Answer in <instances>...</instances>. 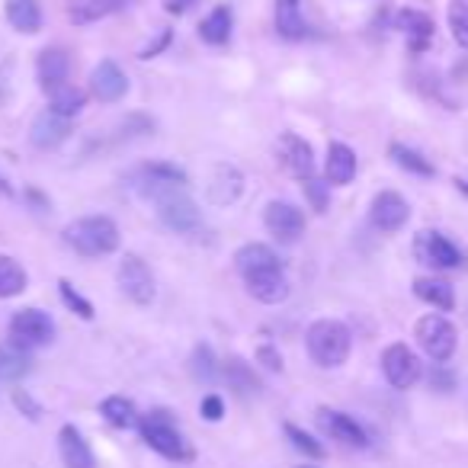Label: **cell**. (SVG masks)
<instances>
[{
	"label": "cell",
	"instance_id": "obj_1",
	"mask_svg": "<svg viewBox=\"0 0 468 468\" xmlns=\"http://www.w3.org/2000/svg\"><path fill=\"white\" fill-rule=\"evenodd\" d=\"M65 241L80 257H106L119 248V228L106 215H87L65 228Z\"/></svg>",
	"mask_w": 468,
	"mask_h": 468
},
{
	"label": "cell",
	"instance_id": "obj_2",
	"mask_svg": "<svg viewBox=\"0 0 468 468\" xmlns=\"http://www.w3.org/2000/svg\"><path fill=\"white\" fill-rule=\"evenodd\" d=\"M305 346L312 353V359L324 369H334V366H344L346 356H350V346H353V337L340 321H314L305 334Z\"/></svg>",
	"mask_w": 468,
	"mask_h": 468
},
{
	"label": "cell",
	"instance_id": "obj_3",
	"mask_svg": "<svg viewBox=\"0 0 468 468\" xmlns=\"http://www.w3.org/2000/svg\"><path fill=\"white\" fill-rule=\"evenodd\" d=\"M142 440L148 442L154 452H161L170 462H189L193 459V449L183 440L180 427L174 423V417L167 410H154L142 420Z\"/></svg>",
	"mask_w": 468,
	"mask_h": 468
},
{
	"label": "cell",
	"instance_id": "obj_4",
	"mask_svg": "<svg viewBox=\"0 0 468 468\" xmlns=\"http://www.w3.org/2000/svg\"><path fill=\"white\" fill-rule=\"evenodd\" d=\"M414 334H417L420 350L427 353L430 359H436V363H446L455 353V346H459V331H455L452 321L442 318V314H427V318H420Z\"/></svg>",
	"mask_w": 468,
	"mask_h": 468
},
{
	"label": "cell",
	"instance_id": "obj_5",
	"mask_svg": "<svg viewBox=\"0 0 468 468\" xmlns=\"http://www.w3.org/2000/svg\"><path fill=\"white\" fill-rule=\"evenodd\" d=\"M10 337H14V344L23 346V350H33V346L52 344L55 324L39 308H23V312H16L14 318H10Z\"/></svg>",
	"mask_w": 468,
	"mask_h": 468
},
{
	"label": "cell",
	"instance_id": "obj_6",
	"mask_svg": "<svg viewBox=\"0 0 468 468\" xmlns=\"http://www.w3.org/2000/svg\"><path fill=\"white\" fill-rule=\"evenodd\" d=\"M157 215L161 221L176 234H186V231H196L199 228V208L196 202L186 196V189H170V193L157 196Z\"/></svg>",
	"mask_w": 468,
	"mask_h": 468
},
{
	"label": "cell",
	"instance_id": "obj_7",
	"mask_svg": "<svg viewBox=\"0 0 468 468\" xmlns=\"http://www.w3.org/2000/svg\"><path fill=\"white\" fill-rule=\"evenodd\" d=\"M119 289L135 305H151L154 302V276H151L148 263L138 254H125V261L119 263Z\"/></svg>",
	"mask_w": 468,
	"mask_h": 468
},
{
	"label": "cell",
	"instance_id": "obj_8",
	"mask_svg": "<svg viewBox=\"0 0 468 468\" xmlns=\"http://www.w3.org/2000/svg\"><path fill=\"white\" fill-rule=\"evenodd\" d=\"M414 257L430 270H455L462 263V254L449 238L440 231H420L414 238Z\"/></svg>",
	"mask_w": 468,
	"mask_h": 468
},
{
	"label": "cell",
	"instance_id": "obj_9",
	"mask_svg": "<svg viewBox=\"0 0 468 468\" xmlns=\"http://www.w3.org/2000/svg\"><path fill=\"white\" fill-rule=\"evenodd\" d=\"M263 225L273 234L280 244H295L305 234V215H302L299 206L292 202H270L267 212H263Z\"/></svg>",
	"mask_w": 468,
	"mask_h": 468
},
{
	"label": "cell",
	"instance_id": "obj_10",
	"mask_svg": "<svg viewBox=\"0 0 468 468\" xmlns=\"http://www.w3.org/2000/svg\"><path fill=\"white\" fill-rule=\"evenodd\" d=\"M382 372L395 388H414L417 378H420V359L410 346L391 344L382 353Z\"/></svg>",
	"mask_w": 468,
	"mask_h": 468
},
{
	"label": "cell",
	"instance_id": "obj_11",
	"mask_svg": "<svg viewBox=\"0 0 468 468\" xmlns=\"http://www.w3.org/2000/svg\"><path fill=\"white\" fill-rule=\"evenodd\" d=\"M408 218H410L408 199H404L401 193H395V189H385V193H378L376 199H372L369 221H372V228H378L382 234H391V231H398V228H404Z\"/></svg>",
	"mask_w": 468,
	"mask_h": 468
},
{
	"label": "cell",
	"instance_id": "obj_12",
	"mask_svg": "<svg viewBox=\"0 0 468 468\" xmlns=\"http://www.w3.org/2000/svg\"><path fill=\"white\" fill-rule=\"evenodd\" d=\"M318 427L324 430L331 440L344 442V446H350V449H366V446H369V436H366V430L359 427V423L353 420L350 414H340V410L321 408L318 410Z\"/></svg>",
	"mask_w": 468,
	"mask_h": 468
},
{
	"label": "cell",
	"instance_id": "obj_13",
	"mask_svg": "<svg viewBox=\"0 0 468 468\" xmlns=\"http://www.w3.org/2000/svg\"><path fill=\"white\" fill-rule=\"evenodd\" d=\"M276 154H280V164L292 176H299V180L314 176V151H312V144H308L305 138L286 132V135L280 138V144H276Z\"/></svg>",
	"mask_w": 468,
	"mask_h": 468
},
{
	"label": "cell",
	"instance_id": "obj_14",
	"mask_svg": "<svg viewBox=\"0 0 468 468\" xmlns=\"http://www.w3.org/2000/svg\"><path fill=\"white\" fill-rule=\"evenodd\" d=\"M138 186L144 196L157 199V196L170 193V189H186V174L174 164H144L138 170Z\"/></svg>",
	"mask_w": 468,
	"mask_h": 468
},
{
	"label": "cell",
	"instance_id": "obj_15",
	"mask_svg": "<svg viewBox=\"0 0 468 468\" xmlns=\"http://www.w3.org/2000/svg\"><path fill=\"white\" fill-rule=\"evenodd\" d=\"M90 93L100 103H119L129 93V78H125L116 61H100L90 74Z\"/></svg>",
	"mask_w": 468,
	"mask_h": 468
},
{
	"label": "cell",
	"instance_id": "obj_16",
	"mask_svg": "<svg viewBox=\"0 0 468 468\" xmlns=\"http://www.w3.org/2000/svg\"><path fill=\"white\" fill-rule=\"evenodd\" d=\"M68 135H71V119L58 116L55 110H42L39 116L33 119V132H29L33 144H36V148H42V151L58 148Z\"/></svg>",
	"mask_w": 468,
	"mask_h": 468
},
{
	"label": "cell",
	"instance_id": "obj_17",
	"mask_svg": "<svg viewBox=\"0 0 468 468\" xmlns=\"http://www.w3.org/2000/svg\"><path fill=\"white\" fill-rule=\"evenodd\" d=\"M244 282H248V292L254 295L257 302H263V305H280V302L289 299V280L280 267L244 276Z\"/></svg>",
	"mask_w": 468,
	"mask_h": 468
},
{
	"label": "cell",
	"instance_id": "obj_18",
	"mask_svg": "<svg viewBox=\"0 0 468 468\" xmlns=\"http://www.w3.org/2000/svg\"><path fill=\"white\" fill-rule=\"evenodd\" d=\"M36 74H39V84L46 93H52L55 87L68 84V74H71V58H68L65 48H46L39 55V65H36Z\"/></svg>",
	"mask_w": 468,
	"mask_h": 468
},
{
	"label": "cell",
	"instance_id": "obj_19",
	"mask_svg": "<svg viewBox=\"0 0 468 468\" xmlns=\"http://www.w3.org/2000/svg\"><path fill=\"white\" fill-rule=\"evenodd\" d=\"M324 176L331 186H346V183L356 176V154H353L350 144L334 142L327 148V161H324Z\"/></svg>",
	"mask_w": 468,
	"mask_h": 468
},
{
	"label": "cell",
	"instance_id": "obj_20",
	"mask_svg": "<svg viewBox=\"0 0 468 468\" xmlns=\"http://www.w3.org/2000/svg\"><path fill=\"white\" fill-rule=\"evenodd\" d=\"M129 4H135V0H74L68 16H71L74 27H90V23H100L106 16L125 10Z\"/></svg>",
	"mask_w": 468,
	"mask_h": 468
},
{
	"label": "cell",
	"instance_id": "obj_21",
	"mask_svg": "<svg viewBox=\"0 0 468 468\" xmlns=\"http://www.w3.org/2000/svg\"><path fill=\"white\" fill-rule=\"evenodd\" d=\"M241 174H238V167H231V164H218V167L212 170V176H208V199L215 202V206H228V202H234L238 196H241Z\"/></svg>",
	"mask_w": 468,
	"mask_h": 468
},
{
	"label": "cell",
	"instance_id": "obj_22",
	"mask_svg": "<svg viewBox=\"0 0 468 468\" xmlns=\"http://www.w3.org/2000/svg\"><path fill=\"white\" fill-rule=\"evenodd\" d=\"M58 452H61V462L65 468H93V452L87 446V440L80 436L78 427H61L58 433Z\"/></svg>",
	"mask_w": 468,
	"mask_h": 468
},
{
	"label": "cell",
	"instance_id": "obj_23",
	"mask_svg": "<svg viewBox=\"0 0 468 468\" xmlns=\"http://www.w3.org/2000/svg\"><path fill=\"white\" fill-rule=\"evenodd\" d=\"M234 267L241 270V276H254V273H263V270H276L280 267V257H276V250L267 248V244H244V248L234 254Z\"/></svg>",
	"mask_w": 468,
	"mask_h": 468
},
{
	"label": "cell",
	"instance_id": "obj_24",
	"mask_svg": "<svg viewBox=\"0 0 468 468\" xmlns=\"http://www.w3.org/2000/svg\"><path fill=\"white\" fill-rule=\"evenodd\" d=\"M395 29H401L410 39V48L420 52L430 42V36H433V20L427 14H420V10H401V14H395Z\"/></svg>",
	"mask_w": 468,
	"mask_h": 468
},
{
	"label": "cell",
	"instance_id": "obj_25",
	"mask_svg": "<svg viewBox=\"0 0 468 468\" xmlns=\"http://www.w3.org/2000/svg\"><path fill=\"white\" fill-rule=\"evenodd\" d=\"M414 295L420 302H427V305L440 308V312H452V305H455L452 286H449L446 280H436V276H420V280L414 282Z\"/></svg>",
	"mask_w": 468,
	"mask_h": 468
},
{
	"label": "cell",
	"instance_id": "obj_26",
	"mask_svg": "<svg viewBox=\"0 0 468 468\" xmlns=\"http://www.w3.org/2000/svg\"><path fill=\"white\" fill-rule=\"evenodd\" d=\"M7 23L16 33H39L42 29V10L36 0H7Z\"/></svg>",
	"mask_w": 468,
	"mask_h": 468
},
{
	"label": "cell",
	"instance_id": "obj_27",
	"mask_svg": "<svg viewBox=\"0 0 468 468\" xmlns=\"http://www.w3.org/2000/svg\"><path fill=\"white\" fill-rule=\"evenodd\" d=\"M225 378L241 398H250V395H257V391H261V378L254 376V369H250L241 356L228 359V363H225Z\"/></svg>",
	"mask_w": 468,
	"mask_h": 468
},
{
	"label": "cell",
	"instance_id": "obj_28",
	"mask_svg": "<svg viewBox=\"0 0 468 468\" xmlns=\"http://www.w3.org/2000/svg\"><path fill=\"white\" fill-rule=\"evenodd\" d=\"M199 36L206 46H225L231 39V10L215 7L206 20L199 23Z\"/></svg>",
	"mask_w": 468,
	"mask_h": 468
},
{
	"label": "cell",
	"instance_id": "obj_29",
	"mask_svg": "<svg viewBox=\"0 0 468 468\" xmlns=\"http://www.w3.org/2000/svg\"><path fill=\"white\" fill-rule=\"evenodd\" d=\"M100 414H103L106 420H110L112 427H119V430H132V427H138V420H142V417H138V408L122 395L106 398V401L100 404Z\"/></svg>",
	"mask_w": 468,
	"mask_h": 468
},
{
	"label": "cell",
	"instance_id": "obj_30",
	"mask_svg": "<svg viewBox=\"0 0 468 468\" xmlns=\"http://www.w3.org/2000/svg\"><path fill=\"white\" fill-rule=\"evenodd\" d=\"M276 33L282 39H302L308 33L305 20L299 14V0H280L276 4Z\"/></svg>",
	"mask_w": 468,
	"mask_h": 468
},
{
	"label": "cell",
	"instance_id": "obj_31",
	"mask_svg": "<svg viewBox=\"0 0 468 468\" xmlns=\"http://www.w3.org/2000/svg\"><path fill=\"white\" fill-rule=\"evenodd\" d=\"M29 369H33V359L27 356V350H23V346L0 344V378L16 382V378H23Z\"/></svg>",
	"mask_w": 468,
	"mask_h": 468
},
{
	"label": "cell",
	"instance_id": "obj_32",
	"mask_svg": "<svg viewBox=\"0 0 468 468\" xmlns=\"http://www.w3.org/2000/svg\"><path fill=\"white\" fill-rule=\"evenodd\" d=\"M48 100H52V106H48V110H55L58 116L71 119V116H78V112L84 110L87 93L80 90V87H74V84H61V87H55V90L48 93Z\"/></svg>",
	"mask_w": 468,
	"mask_h": 468
},
{
	"label": "cell",
	"instance_id": "obj_33",
	"mask_svg": "<svg viewBox=\"0 0 468 468\" xmlns=\"http://www.w3.org/2000/svg\"><path fill=\"white\" fill-rule=\"evenodd\" d=\"M27 289V270L14 257L0 254V299H14Z\"/></svg>",
	"mask_w": 468,
	"mask_h": 468
},
{
	"label": "cell",
	"instance_id": "obj_34",
	"mask_svg": "<svg viewBox=\"0 0 468 468\" xmlns=\"http://www.w3.org/2000/svg\"><path fill=\"white\" fill-rule=\"evenodd\" d=\"M391 161L398 164V167H404L408 174H417V176H433V164L427 161L423 154H417L414 148H408V144H391Z\"/></svg>",
	"mask_w": 468,
	"mask_h": 468
},
{
	"label": "cell",
	"instance_id": "obj_35",
	"mask_svg": "<svg viewBox=\"0 0 468 468\" xmlns=\"http://www.w3.org/2000/svg\"><path fill=\"white\" fill-rule=\"evenodd\" d=\"M189 372H193V378L196 382H202V385H212L215 382V356H212V350H208L206 344L202 346H196L193 350V363H189Z\"/></svg>",
	"mask_w": 468,
	"mask_h": 468
},
{
	"label": "cell",
	"instance_id": "obj_36",
	"mask_svg": "<svg viewBox=\"0 0 468 468\" xmlns=\"http://www.w3.org/2000/svg\"><path fill=\"white\" fill-rule=\"evenodd\" d=\"M286 436L299 452H305L308 459H324V446H321L314 436H308L305 430H299L295 423H286Z\"/></svg>",
	"mask_w": 468,
	"mask_h": 468
},
{
	"label": "cell",
	"instance_id": "obj_37",
	"mask_svg": "<svg viewBox=\"0 0 468 468\" xmlns=\"http://www.w3.org/2000/svg\"><path fill=\"white\" fill-rule=\"evenodd\" d=\"M449 29H452L455 42L468 48V4H452L449 7Z\"/></svg>",
	"mask_w": 468,
	"mask_h": 468
},
{
	"label": "cell",
	"instance_id": "obj_38",
	"mask_svg": "<svg viewBox=\"0 0 468 468\" xmlns=\"http://www.w3.org/2000/svg\"><path fill=\"white\" fill-rule=\"evenodd\" d=\"M58 289H61V299H65V305L71 308V312H78L84 321H93V305H90V302H87L80 292H74L71 282L61 280V282H58Z\"/></svg>",
	"mask_w": 468,
	"mask_h": 468
},
{
	"label": "cell",
	"instance_id": "obj_39",
	"mask_svg": "<svg viewBox=\"0 0 468 468\" xmlns=\"http://www.w3.org/2000/svg\"><path fill=\"white\" fill-rule=\"evenodd\" d=\"M327 186L331 183L318 180V176H308V180H302V189H305L308 202L314 206V212H327Z\"/></svg>",
	"mask_w": 468,
	"mask_h": 468
},
{
	"label": "cell",
	"instance_id": "obj_40",
	"mask_svg": "<svg viewBox=\"0 0 468 468\" xmlns=\"http://www.w3.org/2000/svg\"><path fill=\"white\" fill-rule=\"evenodd\" d=\"M199 410H202V417H206V420H221V414H225V404H221L218 395H206V398H202V404H199Z\"/></svg>",
	"mask_w": 468,
	"mask_h": 468
},
{
	"label": "cell",
	"instance_id": "obj_41",
	"mask_svg": "<svg viewBox=\"0 0 468 468\" xmlns=\"http://www.w3.org/2000/svg\"><path fill=\"white\" fill-rule=\"evenodd\" d=\"M14 401H16V408H20V410H27L29 420H39V404H36L33 398L27 395V391H16Z\"/></svg>",
	"mask_w": 468,
	"mask_h": 468
},
{
	"label": "cell",
	"instance_id": "obj_42",
	"mask_svg": "<svg viewBox=\"0 0 468 468\" xmlns=\"http://www.w3.org/2000/svg\"><path fill=\"white\" fill-rule=\"evenodd\" d=\"M257 359H261L267 369H282V356L273 350V346H261V350H257Z\"/></svg>",
	"mask_w": 468,
	"mask_h": 468
},
{
	"label": "cell",
	"instance_id": "obj_43",
	"mask_svg": "<svg viewBox=\"0 0 468 468\" xmlns=\"http://www.w3.org/2000/svg\"><path fill=\"white\" fill-rule=\"evenodd\" d=\"M193 4H199V0H164V7H167V14H186Z\"/></svg>",
	"mask_w": 468,
	"mask_h": 468
},
{
	"label": "cell",
	"instance_id": "obj_44",
	"mask_svg": "<svg viewBox=\"0 0 468 468\" xmlns=\"http://www.w3.org/2000/svg\"><path fill=\"white\" fill-rule=\"evenodd\" d=\"M10 193H14V189H10V183L0 176V196H10Z\"/></svg>",
	"mask_w": 468,
	"mask_h": 468
},
{
	"label": "cell",
	"instance_id": "obj_45",
	"mask_svg": "<svg viewBox=\"0 0 468 468\" xmlns=\"http://www.w3.org/2000/svg\"><path fill=\"white\" fill-rule=\"evenodd\" d=\"M462 189H465V193H468V183H462Z\"/></svg>",
	"mask_w": 468,
	"mask_h": 468
},
{
	"label": "cell",
	"instance_id": "obj_46",
	"mask_svg": "<svg viewBox=\"0 0 468 468\" xmlns=\"http://www.w3.org/2000/svg\"><path fill=\"white\" fill-rule=\"evenodd\" d=\"M299 468H314V465H299Z\"/></svg>",
	"mask_w": 468,
	"mask_h": 468
}]
</instances>
